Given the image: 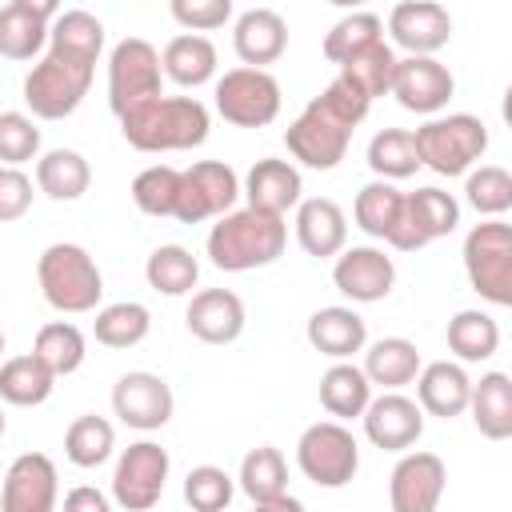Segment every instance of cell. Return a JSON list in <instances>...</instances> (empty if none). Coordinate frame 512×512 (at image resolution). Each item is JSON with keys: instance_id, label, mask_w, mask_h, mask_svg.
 Listing matches in <instances>:
<instances>
[{"instance_id": "44dd1931", "label": "cell", "mask_w": 512, "mask_h": 512, "mask_svg": "<svg viewBox=\"0 0 512 512\" xmlns=\"http://www.w3.org/2000/svg\"><path fill=\"white\" fill-rule=\"evenodd\" d=\"M244 208H256V212H268V216H288L304 196V180H300V168L292 160H280V156H264L248 168L244 184Z\"/></svg>"}, {"instance_id": "5bb4252c", "label": "cell", "mask_w": 512, "mask_h": 512, "mask_svg": "<svg viewBox=\"0 0 512 512\" xmlns=\"http://www.w3.org/2000/svg\"><path fill=\"white\" fill-rule=\"evenodd\" d=\"M112 412L120 416V424L136 428V432H156L172 420L176 412V396H172V384L156 372H124L116 384H112Z\"/></svg>"}, {"instance_id": "ffe728a7", "label": "cell", "mask_w": 512, "mask_h": 512, "mask_svg": "<svg viewBox=\"0 0 512 512\" xmlns=\"http://www.w3.org/2000/svg\"><path fill=\"white\" fill-rule=\"evenodd\" d=\"M388 32L408 56H432L452 40V16L436 0H404L388 12Z\"/></svg>"}, {"instance_id": "7c38bea8", "label": "cell", "mask_w": 512, "mask_h": 512, "mask_svg": "<svg viewBox=\"0 0 512 512\" xmlns=\"http://www.w3.org/2000/svg\"><path fill=\"white\" fill-rule=\"evenodd\" d=\"M456 224H460V204L452 192L416 188V192H404V208H400V220H396L388 244L396 252H420L432 240L456 232Z\"/></svg>"}, {"instance_id": "4dcf8cb0", "label": "cell", "mask_w": 512, "mask_h": 512, "mask_svg": "<svg viewBox=\"0 0 512 512\" xmlns=\"http://www.w3.org/2000/svg\"><path fill=\"white\" fill-rule=\"evenodd\" d=\"M368 400H372V384H368V376L360 372V364L336 360V364L320 376V404H324V412H328L332 420L344 424V420L364 416Z\"/></svg>"}, {"instance_id": "11a10c76", "label": "cell", "mask_w": 512, "mask_h": 512, "mask_svg": "<svg viewBox=\"0 0 512 512\" xmlns=\"http://www.w3.org/2000/svg\"><path fill=\"white\" fill-rule=\"evenodd\" d=\"M4 428H8V420H4V408H0V436H4Z\"/></svg>"}, {"instance_id": "816d5d0a", "label": "cell", "mask_w": 512, "mask_h": 512, "mask_svg": "<svg viewBox=\"0 0 512 512\" xmlns=\"http://www.w3.org/2000/svg\"><path fill=\"white\" fill-rule=\"evenodd\" d=\"M28 208H32V176L24 168L0 164V224L20 220Z\"/></svg>"}, {"instance_id": "484cf974", "label": "cell", "mask_w": 512, "mask_h": 512, "mask_svg": "<svg viewBox=\"0 0 512 512\" xmlns=\"http://www.w3.org/2000/svg\"><path fill=\"white\" fill-rule=\"evenodd\" d=\"M296 240L308 256L328 260L340 256L348 244V216L336 200L328 196H308L296 204Z\"/></svg>"}, {"instance_id": "e0dca14e", "label": "cell", "mask_w": 512, "mask_h": 512, "mask_svg": "<svg viewBox=\"0 0 512 512\" xmlns=\"http://www.w3.org/2000/svg\"><path fill=\"white\" fill-rule=\"evenodd\" d=\"M448 484V468L436 452H404L388 476L392 512H436Z\"/></svg>"}, {"instance_id": "83f0119b", "label": "cell", "mask_w": 512, "mask_h": 512, "mask_svg": "<svg viewBox=\"0 0 512 512\" xmlns=\"http://www.w3.org/2000/svg\"><path fill=\"white\" fill-rule=\"evenodd\" d=\"M420 348L404 336H380L372 344H364V364L360 372L368 376V384H380L384 392H400L404 384H412L420 376Z\"/></svg>"}, {"instance_id": "f35d334b", "label": "cell", "mask_w": 512, "mask_h": 512, "mask_svg": "<svg viewBox=\"0 0 512 512\" xmlns=\"http://www.w3.org/2000/svg\"><path fill=\"white\" fill-rule=\"evenodd\" d=\"M368 168L376 172V180H408L420 168V152L408 128H380L368 140Z\"/></svg>"}, {"instance_id": "bcb514c9", "label": "cell", "mask_w": 512, "mask_h": 512, "mask_svg": "<svg viewBox=\"0 0 512 512\" xmlns=\"http://www.w3.org/2000/svg\"><path fill=\"white\" fill-rule=\"evenodd\" d=\"M176 192H180V168H172V164H148L132 180V204L144 216H172Z\"/></svg>"}, {"instance_id": "d6a6232c", "label": "cell", "mask_w": 512, "mask_h": 512, "mask_svg": "<svg viewBox=\"0 0 512 512\" xmlns=\"http://www.w3.org/2000/svg\"><path fill=\"white\" fill-rule=\"evenodd\" d=\"M448 348H452V356L460 364L492 360L496 348H500V324L480 308H460L448 320Z\"/></svg>"}, {"instance_id": "db71d44e", "label": "cell", "mask_w": 512, "mask_h": 512, "mask_svg": "<svg viewBox=\"0 0 512 512\" xmlns=\"http://www.w3.org/2000/svg\"><path fill=\"white\" fill-rule=\"evenodd\" d=\"M252 512H308V508H304L296 496L284 492V496H276V500H260V504H252Z\"/></svg>"}, {"instance_id": "4fadbf2b", "label": "cell", "mask_w": 512, "mask_h": 512, "mask_svg": "<svg viewBox=\"0 0 512 512\" xmlns=\"http://www.w3.org/2000/svg\"><path fill=\"white\" fill-rule=\"evenodd\" d=\"M348 140H352V128H344L340 120H332L316 100H308L304 112L284 128L288 156L296 164H304V168H316V172H332L344 160Z\"/></svg>"}, {"instance_id": "7a4b0ae2", "label": "cell", "mask_w": 512, "mask_h": 512, "mask_svg": "<svg viewBox=\"0 0 512 512\" xmlns=\"http://www.w3.org/2000/svg\"><path fill=\"white\" fill-rule=\"evenodd\" d=\"M288 244V224L284 216H268L256 208H232L228 216H220L208 232V260L220 272H252V268H268L284 256Z\"/></svg>"}, {"instance_id": "9a60e30c", "label": "cell", "mask_w": 512, "mask_h": 512, "mask_svg": "<svg viewBox=\"0 0 512 512\" xmlns=\"http://www.w3.org/2000/svg\"><path fill=\"white\" fill-rule=\"evenodd\" d=\"M452 92H456V76L436 56H404L392 68L388 96H396V104L416 116H436L452 100Z\"/></svg>"}, {"instance_id": "b9f144b4", "label": "cell", "mask_w": 512, "mask_h": 512, "mask_svg": "<svg viewBox=\"0 0 512 512\" xmlns=\"http://www.w3.org/2000/svg\"><path fill=\"white\" fill-rule=\"evenodd\" d=\"M112 448H116V428L96 412L76 416L64 432V456L76 468H100L112 456Z\"/></svg>"}, {"instance_id": "e575fe53", "label": "cell", "mask_w": 512, "mask_h": 512, "mask_svg": "<svg viewBox=\"0 0 512 512\" xmlns=\"http://www.w3.org/2000/svg\"><path fill=\"white\" fill-rule=\"evenodd\" d=\"M148 332H152V312L140 300H116V304L96 308L92 336L104 348H136Z\"/></svg>"}, {"instance_id": "ac0fdd59", "label": "cell", "mask_w": 512, "mask_h": 512, "mask_svg": "<svg viewBox=\"0 0 512 512\" xmlns=\"http://www.w3.org/2000/svg\"><path fill=\"white\" fill-rule=\"evenodd\" d=\"M332 284L340 296H348L352 304H376L392 292L396 284V264L384 248L372 244H352L336 256L332 264Z\"/></svg>"}, {"instance_id": "5b68a950", "label": "cell", "mask_w": 512, "mask_h": 512, "mask_svg": "<svg viewBox=\"0 0 512 512\" xmlns=\"http://www.w3.org/2000/svg\"><path fill=\"white\" fill-rule=\"evenodd\" d=\"M92 76H96V64L48 48L24 76V104L36 120H64L88 96Z\"/></svg>"}, {"instance_id": "f6af8a7d", "label": "cell", "mask_w": 512, "mask_h": 512, "mask_svg": "<svg viewBox=\"0 0 512 512\" xmlns=\"http://www.w3.org/2000/svg\"><path fill=\"white\" fill-rule=\"evenodd\" d=\"M392 68H396V52L380 40V44L356 52L352 60H344V64H340V76H344L348 84H356L368 100H376V96H388V88H392Z\"/></svg>"}, {"instance_id": "60d3db41", "label": "cell", "mask_w": 512, "mask_h": 512, "mask_svg": "<svg viewBox=\"0 0 512 512\" xmlns=\"http://www.w3.org/2000/svg\"><path fill=\"white\" fill-rule=\"evenodd\" d=\"M236 480H240V488H244V496H248L252 504L284 496V492H288V464H284V452L272 448V444H260V448L244 452Z\"/></svg>"}, {"instance_id": "7402d4cb", "label": "cell", "mask_w": 512, "mask_h": 512, "mask_svg": "<svg viewBox=\"0 0 512 512\" xmlns=\"http://www.w3.org/2000/svg\"><path fill=\"white\" fill-rule=\"evenodd\" d=\"M60 16L52 0H12L0 8V56L32 60L48 44V28Z\"/></svg>"}, {"instance_id": "681fc988", "label": "cell", "mask_w": 512, "mask_h": 512, "mask_svg": "<svg viewBox=\"0 0 512 512\" xmlns=\"http://www.w3.org/2000/svg\"><path fill=\"white\" fill-rule=\"evenodd\" d=\"M312 100H316L332 120H340L344 128H356V124L368 116V108H372V100H368L356 84H348L340 72H336V76L324 84V92H320V96H312Z\"/></svg>"}, {"instance_id": "52a82bcc", "label": "cell", "mask_w": 512, "mask_h": 512, "mask_svg": "<svg viewBox=\"0 0 512 512\" xmlns=\"http://www.w3.org/2000/svg\"><path fill=\"white\" fill-rule=\"evenodd\" d=\"M296 464L316 488H344L360 468V444L348 424L316 420L296 440Z\"/></svg>"}, {"instance_id": "f1b7e54d", "label": "cell", "mask_w": 512, "mask_h": 512, "mask_svg": "<svg viewBox=\"0 0 512 512\" xmlns=\"http://www.w3.org/2000/svg\"><path fill=\"white\" fill-rule=\"evenodd\" d=\"M468 412H472V424L484 440H508L512 436V380H508V372H484L480 380H472Z\"/></svg>"}, {"instance_id": "d4e9b609", "label": "cell", "mask_w": 512, "mask_h": 512, "mask_svg": "<svg viewBox=\"0 0 512 512\" xmlns=\"http://www.w3.org/2000/svg\"><path fill=\"white\" fill-rule=\"evenodd\" d=\"M304 336L308 344L328 356L332 364L336 360H352L356 352H364L368 344V324L356 308H344V304H328V308H316L304 324Z\"/></svg>"}, {"instance_id": "9c48e42d", "label": "cell", "mask_w": 512, "mask_h": 512, "mask_svg": "<svg viewBox=\"0 0 512 512\" xmlns=\"http://www.w3.org/2000/svg\"><path fill=\"white\" fill-rule=\"evenodd\" d=\"M216 112L236 128H264L280 116V80L268 68H228L216 80Z\"/></svg>"}, {"instance_id": "4316f807", "label": "cell", "mask_w": 512, "mask_h": 512, "mask_svg": "<svg viewBox=\"0 0 512 512\" xmlns=\"http://www.w3.org/2000/svg\"><path fill=\"white\" fill-rule=\"evenodd\" d=\"M468 392H472V376L456 360H432L416 376V404H420V412L440 416V420H452V416L468 412Z\"/></svg>"}, {"instance_id": "3957f363", "label": "cell", "mask_w": 512, "mask_h": 512, "mask_svg": "<svg viewBox=\"0 0 512 512\" xmlns=\"http://www.w3.org/2000/svg\"><path fill=\"white\" fill-rule=\"evenodd\" d=\"M36 280L44 300L64 312V316H80V312H96L100 296H104V276L92 260V252L84 244H48L36 260Z\"/></svg>"}, {"instance_id": "7bdbcfd3", "label": "cell", "mask_w": 512, "mask_h": 512, "mask_svg": "<svg viewBox=\"0 0 512 512\" xmlns=\"http://www.w3.org/2000/svg\"><path fill=\"white\" fill-rule=\"evenodd\" d=\"M380 40H384V20L376 12H348L324 32V56L340 68L344 60H352L356 52H364Z\"/></svg>"}, {"instance_id": "cb8c5ba5", "label": "cell", "mask_w": 512, "mask_h": 512, "mask_svg": "<svg viewBox=\"0 0 512 512\" xmlns=\"http://www.w3.org/2000/svg\"><path fill=\"white\" fill-rule=\"evenodd\" d=\"M232 48L244 68L276 64L288 48V24L276 8H248L232 24Z\"/></svg>"}, {"instance_id": "6da1fadb", "label": "cell", "mask_w": 512, "mask_h": 512, "mask_svg": "<svg viewBox=\"0 0 512 512\" xmlns=\"http://www.w3.org/2000/svg\"><path fill=\"white\" fill-rule=\"evenodd\" d=\"M212 116L196 96H156L128 116H120V132L136 152H188L208 140Z\"/></svg>"}, {"instance_id": "f546056e", "label": "cell", "mask_w": 512, "mask_h": 512, "mask_svg": "<svg viewBox=\"0 0 512 512\" xmlns=\"http://www.w3.org/2000/svg\"><path fill=\"white\" fill-rule=\"evenodd\" d=\"M160 72L180 88H200L216 76V44L196 32H180L160 52Z\"/></svg>"}, {"instance_id": "1f68e13d", "label": "cell", "mask_w": 512, "mask_h": 512, "mask_svg": "<svg viewBox=\"0 0 512 512\" xmlns=\"http://www.w3.org/2000/svg\"><path fill=\"white\" fill-rule=\"evenodd\" d=\"M88 184H92V168L76 148H52L36 160V188L48 200H60V204L80 200Z\"/></svg>"}, {"instance_id": "2e32d148", "label": "cell", "mask_w": 512, "mask_h": 512, "mask_svg": "<svg viewBox=\"0 0 512 512\" xmlns=\"http://www.w3.org/2000/svg\"><path fill=\"white\" fill-rule=\"evenodd\" d=\"M60 476L44 452H20L0 484V512H56Z\"/></svg>"}, {"instance_id": "30bf717a", "label": "cell", "mask_w": 512, "mask_h": 512, "mask_svg": "<svg viewBox=\"0 0 512 512\" xmlns=\"http://www.w3.org/2000/svg\"><path fill=\"white\" fill-rule=\"evenodd\" d=\"M168 448H160L156 440H136L120 452L116 472H112V500L128 512H152L164 496L168 484Z\"/></svg>"}, {"instance_id": "f5cc1de1", "label": "cell", "mask_w": 512, "mask_h": 512, "mask_svg": "<svg viewBox=\"0 0 512 512\" xmlns=\"http://www.w3.org/2000/svg\"><path fill=\"white\" fill-rule=\"evenodd\" d=\"M64 512H112V500L92 484H76L64 492Z\"/></svg>"}, {"instance_id": "7dc6e473", "label": "cell", "mask_w": 512, "mask_h": 512, "mask_svg": "<svg viewBox=\"0 0 512 512\" xmlns=\"http://www.w3.org/2000/svg\"><path fill=\"white\" fill-rule=\"evenodd\" d=\"M236 496V480L216 464H196L184 476V500L192 512H224Z\"/></svg>"}, {"instance_id": "ba28073f", "label": "cell", "mask_w": 512, "mask_h": 512, "mask_svg": "<svg viewBox=\"0 0 512 512\" xmlns=\"http://www.w3.org/2000/svg\"><path fill=\"white\" fill-rule=\"evenodd\" d=\"M160 52L140 40V36H124L112 52H108V108L120 116H128L132 108L164 96L160 92Z\"/></svg>"}, {"instance_id": "d6986e66", "label": "cell", "mask_w": 512, "mask_h": 512, "mask_svg": "<svg viewBox=\"0 0 512 512\" xmlns=\"http://www.w3.org/2000/svg\"><path fill=\"white\" fill-rule=\"evenodd\" d=\"M360 424H364V436L376 448H384V452H408L424 436V412L404 392H380V396H372L368 408H364V416H360Z\"/></svg>"}, {"instance_id": "c3c4849f", "label": "cell", "mask_w": 512, "mask_h": 512, "mask_svg": "<svg viewBox=\"0 0 512 512\" xmlns=\"http://www.w3.org/2000/svg\"><path fill=\"white\" fill-rule=\"evenodd\" d=\"M40 160V128L28 112H0V164L20 168Z\"/></svg>"}, {"instance_id": "9f6ffc18", "label": "cell", "mask_w": 512, "mask_h": 512, "mask_svg": "<svg viewBox=\"0 0 512 512\" xmlns=\"http://www.w3.org/2000/svg\"><path fill=\"white\" fill-rule=\"evenodd\" d=\"M0 352H4V328H0Z\"/></svg>"}, {"instance_id": "f907efd6", "label": "cell", "mask_w": 512, "mask_h": 512, "mask_svg": "<svg viewBox=\"0 0 512 512\" xmlns=\"http://www.w3.org/2000/svg\"><path fill=\"white\" fill-rule=\"evenodd\" d=\"M168 12L184 32L204 36V32H216L232 20V0H172Z\"/></svg>"}, {"instance_id": "ee69618b", "label": "cell", "mask_w": 512, "mask_h": 512, "mask_svg": "<svg viewBox=\"0 0 512 512\" xmlns=\"http://www.w3.org/2000/svg\"><path fill=\"white\" fill-rule=\"evenodd\" d=\"M464 200L484 216V220H500L512 208V176L500 164H480L464 176Z\"/></svg>"}, {"instance_id": "8fae6325", "label": "cell", "mask_w": 512, "mask_h": 512, "mask_svg": "<svg viewBox=\"0 0 512 512\" xmlns=\"http://www.w3.org/2000/svg\"><path fill=\"white\" fill-rule=\"evenodd\" d=\"M240 200V176L224 160H196L192 168L180 172V192H176V220L180 224H200V220H220L236 208Z\"/></svg>"}, {"instance_id": "603a6c76", "label": "cell", "mask_w": 512, "mask_h": 512, "mask_svg": "<svg viewBox=\"0 0 512 512\" xmlns=\"http://www.w3.org/2000/svg\"><path fill=\"white\" fill-rule=\"evenodd\" d=\"M244 300L228 288H200L192 292L188 300V312H184V324L196 340L204 344H232L240 340L244 332Z\"/></svg>"}, {"instance_id": "836d02e7", "label": "cell", "mask_w": 512, "mask_h": 512, "mask_svg": "<svg viewBox=\"0 0 512 512\" xmlns=\"http://www.w3.org/2000/svg\"><path fill=\"white\" fill-rule=\"evenodd\" d=\"M52 388H56V376H52L32 352L8 356V360L0 364V400H4V404L36 408V404H44V400L52 396Z\"/></svg>"}, {"instance_id": "8992f818", "label": "cell", "mask_w": 512, "mask_h": 512, "mask_svg": "<svg viewBox=\"0 0 512 512\" xmlns=\"http://www.w3.org/2000/svg\"><path fill=\"white\" fill-rule=\"evenodd\" d=\"M464 272L480 300L508 308L512 304V228L504 220H484L464 236Z\"/></svg>"}, {"instance_id": "ab89813d", "label": "cell", "mask_w": 512, "mask_h": 512, "mask_svg": "<svg viewBox=\"0 0 512 512\" xmlns=\"http://www.w3.org/2000/svg\"><path fill=\"white\" fill-rule=\"evenodd\" d=\"M32 356L52 372V376H72L84 356H88V344H84V332L68 320H52L36 332V344H32Z\"/></svg>"}, {"instance_id": "74e56055", "label": "cell", "mask_w": 512, "mask_h": 512, "mask_svg": "<svg viewBox=\"0 0 512 512\" xmlns=\"http://www.w3.org/2000/svg\"><path fill=\"white\" fill-rule=\"evenodd\" d=\"M144 280H148V288H156L164 296H188L200 280V260L184 244H160L144 260Z\"/></svg>"}, {"instance_id": "8d00e7d4", "label": "cell", "mask_w": 512, "mask_h": 512, "mask_svg": "<svg viewBox=\"0 0 512 512\" xmlns=\"http://www.w3.org/2000/svg\"><path fill=\"white\" fill-rule=\"evenodd\" d=\"M48 48L96 64L100 52H104V24H100L92 12H84V8H68V12H60V16L52 20V28H48Z\"/></svg>"}, {"instance_id": "277c9868", "label": "cell", "mask_w": 512, "mask_h": 512, "mask_svg": "<svg viewBox=\"0 0 512 512\" xmlns=\"http://www.w3.org/2000/svg\"><path fill=\"white\" fill-rule=\"evenodd\" d=\"M420 168H432L436 176H468L472 164L488 152V128L472 112H452V116H432L412 132Z\"/></svg>"}, {"instance_id": "d590c367", "label": "cell", "mask_w": 512, "mask_h": 512, "mask_svg": "<svg viewBox=\"0 0 512 512\" xmlns=\"http://www.w3.org/2000/svg\"><path fill=\"white\" fill-rule=\"evenodd\" d=\"M400 208H404V192L388 180H372L356 192V204H352V220L364 236L372 240H388L396 220H400Z\"/></svg>"}]
</instances>
